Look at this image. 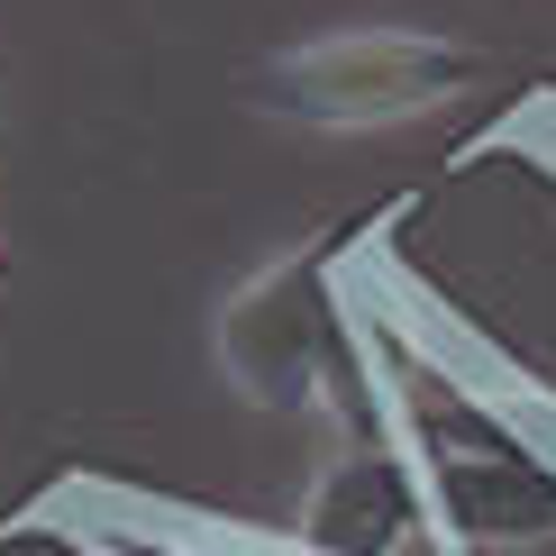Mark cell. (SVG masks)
Returning a JSON list of instances; mask_svg holds the SVG:
<instances>
[{"label": "cell", "mask_w": 556, "mask_h": 556, "mask_svg": "<svg viewBox=\"0 0 556 556\" xmlns=\"http://www.w3.org/2000/svg\"><path fill=\"white\" fill-rule=\"evenodd\" d=\"M110 556H247V547H192V539H165V529H110Z\"/></svg>", "instance_id": "5"}, {"label": "cell", "mask_w": 556, "mask_h": 556, "mask_svg": "<svg viewBox=\"0 0 556 556\" xmlns=\"http://www.w3.org/2000/svg\"><path fill=\"white\" fill-rule=\"evenodd\" d=\"M383 356V392H392V420H402L410 456H420V483L438 502L456 547H539L556 539V456L529 438L502 402H483L466 375L429 365L420 346H402L383 319H365Z\"/></svg>", "instance_id": "2"}, {"label": "cell", "mask_w": 556, "mask_h": 556, "mask_svg": "<svg viewBox=\"0 0 556 556\" xmlns=\"http://www.w3.org/2000/svg\"><path fill=\"white\" fill-rule=\"evenodd\" d=\"M301 556H456L447 520H438L429 483H420V456L392 410L338 429V447L319 456L311 493H301V529H292Z\"/></svg>", "instance_id": "4"}, {"label": "cell", "mask_w": 556, "mask_h": 556, "mask_svg": "<svg viewBox=\"0 0 556 556\" xmlns=\"http://www.w3.org/2000/svg\"><path fill=\"white\" fill-rule=\"evenodd\" d=\"M475 74H483V55L456 37L329 28V37H301L283 55H265L247 101L265 119H292V128H392V119H420V110L456 101Z\"/></svg>", "instance_id": "3"}, {"label": "cell", "mask_w": 556, "mask_h": 556, "mask_svg": "<svg viewBox=\"0 0 556 556\" xmlns=\"http://www.w3.org/2000/svg\"><path fill=\"white\" fill-rule=\"evenodd\" d=\"M338 265H346V238H311L292 256L256 265L219 301L211 356H219L238 402L274 410V420H338V429L392 410L383 356L365 338V319L346 311Z\"/></svg>", "instance_id": "1"}]
</instances>
